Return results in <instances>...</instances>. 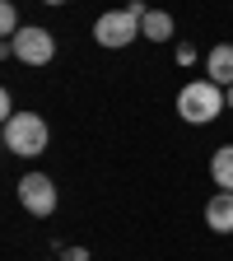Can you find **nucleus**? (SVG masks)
I'll list each match as a JSON object with an SVG mask.
<instances>
[{
	"mask_svg": "<svg viewBox=\"0 0 233 261\" xmlns=\"http://www.w3.org/2000/svg\"><path fill=\"white\" fill-rule=\"evenodd\" d=\"M224 108H228V93H224L215 80H191V84L177 89V117H182L187 126H205V121H215Z\"/></svg>",
	"mask_w": 233,
	"mask_h": 261,
	"instance_id": "nucleus-1",
	"label": "nucleus"
},
{
	"mask_svg": "<svg viewBox=\"0 0 233 261\" xmlns=\"http://www.w3.org/2000/svg\"><path fill=\"white\" fill-rule=\"evenodd\" d=\"M47 136L51 130H47V121L38 112H19V117L5 121V149L19 154V159H38L47 149Z\"/></svg>",
	"mask_w": 233,
	"mask_h": 261,
	"instance_id": "nucleus-2",
	"label": "nucleus"
},
{
	"mask_svg": "<svg viewBox=\"0 0 233 261\" xmlns=\"http://www.w3.org/2000/svg\"><path fill=\"white\" fill-rule=\"evenodd\" d=\"M136 38H140V14H131V10H103L93 23V42L108 47V51H121Z\"/></svg>",
	"mask_w": 233,
	"mask_h": 261,
	"instance_id": "nucleus-3",
	"label": "nucleus"
},
{
	"mask_svg": "<svg viewBox=\"0 0 233 261\" xmlns=\"http://www.w3.org/2000/svg\"><path fill=\"white\" fill-rule=\"evenodd\" d=\"M10 51L23 61V65H47L56 56V38L42 28V23H23L14 38H10Z\"/></svg>",
	"mask_w": 233,
	"mask_h": 261,
	"instance_id": "nucleus-4",
	"label": "nucleus"
},
{
	"mask_svg": "<svg viewBox=\"0 0 233 261\" xmlns=\"http://www.w3.org/2000/svg\"><path fill=\"white\" fill-rule=\"evenodd\" d=\"M19 205H23L28 215L47 219V215L56 210V182H51L47 173H23V177H19Z\"/></svg>",
	"mask_w": 233,
	"mask_h": 261,
	"instance_id": "nucleus-5",
	"label": "nucleus"
},
{
	"mask_svg": "<svg viewBox=\"0 0 233 261\" xmlns=\"http://www.w3.org/2000/svg\"><path fill=\"white\" fill-rule=\"evenodd\" d=\"M205 75H210L219 89H233V47H228V42L210 47V56H205Z\"/></svg>",
	"mask_w": 233,
	"mask_h": 261,
	"instance_id": "nucleus-6",
	"label": "nucleus"
},
{
	"mask_svg": "<svg viewBox=\"0 0 233 261\" xmlns=\"http://www.w3.org/2000/svg\"><path fill=\"white\" fill-rule=\"evenodd\" d=\"M205 224L215 233H233V191H219L205 201Z\"/></svg>",
	"mask_w": 233,
	"mask_h": 261,
	"instance_id": "nucleus-7",
	"label": "nucleus"
},
{
	"mask_svg": "<svg viewBox=\"0 0 233 261\" xmlns=\"http://www.w3.org/2000/svg\"><path fill=\"white\" fill-rule=\"evenodd\" d=\"M140 38H149V42H168V38H173V14H168V10H149V14L140 19Z\"/></svg>",
	"mask_w": 233,
	"mask_h": 261,
	"instance_id": "nucleus-8",
	"label": "nucleus"
},
{
	"mask_svg": "<svg viewBox=\"0 0 233 261\" xmlns=\"http://www.w3.org/2000/svg\"><path fill=\"white\" fill-rule=\"evenodd\" d=\"M210 177H215V187L233 191V145H219V149H215V159H210Z\"/></svg>",
	"mask_w": 233,
	"mask_h": 261,
	"instance_id": "nucleus-9",
	"label": "nucleus"
},
{
	"mask_svg": "<svg viewBox=\"0 0 233 261\" xmlns=\"http://www.w3.org/2000/svg\"><path fill=\"white\" fill-rule=\"evenodd\" d=\"M19 28H23L19 23V5H14V0H0V33H5V42L14 38Z\"/></svg>",
	"mask_w": 233,
	"mask_h": 261,
	"instance_id": "nucleus-10",
	"label": "nucleus"
},
{
	"mask_svg": "<svg viewBox=\"0 0 233 261\" xmlns=\"http://www.w3.org/2000/svg\"><path fill=\"white\" fill-rule=\"evenodd\" d=\"M196 61V47L191 42H177V65H191Z\"/></svg>",
	"mask_w": 233,
	"mask_h": 261,
	"instance_id": "nucleus-11",
	"label": "nucleus"
},
{
	"mask_svg": "<svg viewBox=\"0 0 233 261\" xmlns=\"http://www.w3.org/2000/svg\"><path fill=\"white\" fill-rule=\"evenodd\" d=\"M0 117H5V121H10V117H19V112H14V98H10V93H0Z\"/></svg>",
	"mask_w": 233,
	"mask_h": 261,
	"instance_id": "nucleus-12",
	"label": "nucleus"
},
{
	"mask_svg": "<svg viewBox=\"0 0 233 261\" xmlns=\"http://www.w3.org/2000/svg\"><path fill=\"white\" fill-rule=\"evenodd\" d=\"M65 261H89V252L84 247H65Z\"/></svg>",
	"mask_w": 233,
	"mask_h": 261,
	"instance_id": "nucleus-13",
	"label": "nucleus"
},
{
	"mask_svg": "<svg viewBox=\"0 0 233 261\" xmlns=\"http://www.w3.org/2000/svg\"><path fill=\"white\" fill-rule=\"evenodd\" d=\"M42 5H65V0H42Z\"/></svg>",
	"mask_w": 233,
	"mask_h": 261,
	"instance_id": "nucleus-14",
	"label": "nucleus"
},
{
	"mask_svg": "<svg viewBox=\"0 0 233 261\" xmlns=\"http://www.w3.org/2000/svg\"><path fill=\"white\" fill-rule=\"evenodd\" d=\"M228 108H233V89H228Z\"/></svg>",
	"mask_w": 233,
	"mask_h": 261,
	"instance_id": "nucleus-15",
	"label": "nucleus"
}]
</instances>
